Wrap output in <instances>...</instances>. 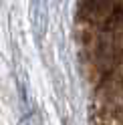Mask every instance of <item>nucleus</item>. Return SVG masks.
I'll use <instances>...</instances> for the list:
<instances>
[{
	"label": "nucleus",
	"mask_w": 123,
	"mask_h": 125,
	"mask_svg": "<svg viewBox=\"0 0 123 125\" xmlns=\"http://www.w3.org/2000/svg\"><path fill=\"white\" fill-rule=\"evenodd\" d=\"M79 10L85 20L107 24L119 16V2L117 0H79Z\"/></svg>",
	"instance_id": "nucleus-1"
}]
</instances>
